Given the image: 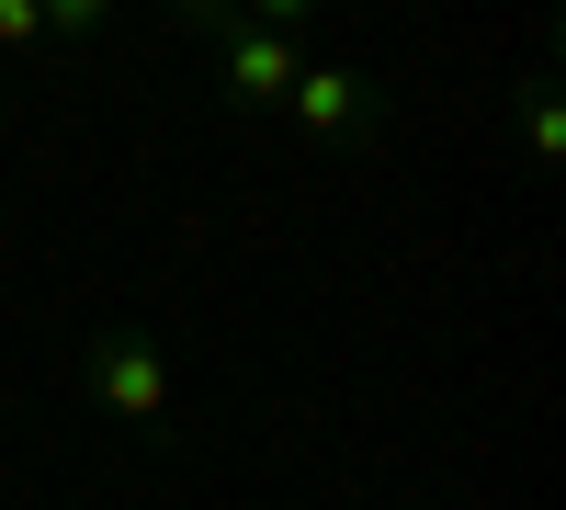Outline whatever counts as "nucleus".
Returning <instances> with one entry per match:
<instances>
[{
    "label": "nucleus",
    "mask_w": 566,
    "mask_h": 510,
    "mask_svg": "<svg viewBox=\"0 0 566 510\" xmlns=\"http://www.w3.org/2000/svg\"><path fill=\"white\" fill-rule=\"evenodd\" d=\"M283 125H295L306 148H374V136H386V80L340 69V58H306L295 91H283Z\"/></svg>",
    "instance_id": "2"
},
{
    "label": "nucleus",
    "mask_w": 566,
    "mask_h": 510,
    "mask_svg": "<svg viewBox=\"0 0 566 510\" xmlns=\"http://www.w3.org/2000/svg\"><path fill=\"white\" fill-rule=\"evenodd\" d=\"M45 45V0H0V58H34Z\"/></svg>",
    "instance_id": "6"
},
{
    "label": "nucleus",
    "mask_w": 566,
    "mask_h": 510,
    "mask_svg": "<svg viewBox=\"0 0 566 510\" xmlns=\"http://www.w3.org/2000/svg\"><path fill=\"white\" fill-rule=\"evenodd\" d=\"M103 23H114V0H45V45H57V34L80 45V34H103Z\"/></svg>",
    "instance_id": "5"
},
{
    "label": "nucleus",
    "mask_w": 566,
    "mask_h": 510,
    "mask_svg": "<svg viewBox=\"0 0 566 510\" xmlns=\"http://www.w3.org/2000/svg\"><path fill=\"white\" fill-rule=\"evenodd\" d=\"M522 148H533V170L566 159V103H555V80H522Z\"/></svg>",
    "instance_id": "4"
},
{
    "label": "nucleus",
    "mask_w": 566,
    "mask_h": 510,
    "mask_svg": "<svg viewBox=\"0 0 566 510\" xmlns=\"http://www.w3.org/2000/svg\"><path fill=\"white\" fill-rule=\"evenodd\" d=\"M80 386H91L103 420L170 431V352H159L148 330H91V341H80Z\"/></svg>",
    "instance_id": "1"
},
{
    "label": "nucleus",
    "mask_w": 566,
    "mask_h": 510,
    "mask_svg": "<svg viewBox=\"0 0 566 510\" xmlns=\"http://www.w3.org/2000/svg\"><path fill=\"white\" fill-rule=\"evenodd\" d=\"M205 45H216V103L227 114H283V91H295V69H306V34H283V23H193Z\"/></svg>",
    "instance_id": "3"
},
{
    "label": "nucleus",
    "mask_w": 566,
    "mask_h": 510,
    "mask_svg": "<svg viewBox=\"0 0 566 510\" xmlns=\"http://www.w3.org/2000/svg\"><path fill=\"white\" fill-rule=\"evenodd\" d=\"M170 12H181V23H227V12H239V0H170Z\"/></svg>",
    "instance_id": "8"
},
{
    "label": "nucleus",
    "mask_w": 566,
    "mask_h": 510,
    "mask_svg": "<svg viewBox=\"0 0 566 510\" xmlns=\"http://www.w3.org/2000/svg\"><path fill=\"white\" fill-rule=\"evenodd\" d=\"M328 12V0H239V23H283V34H306Z\"/></svg>",
    "instance_id": "7"
}]
</instances>
